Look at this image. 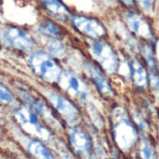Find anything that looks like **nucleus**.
<instances>
[{"instance_id": "5701e85b", "label": "nucleus", "mask_w": 159, "mask_h": 159, "mask_svg": "<svg viewBox=\"0 0 159 159\" xmlns=\"http://www.w3.org/2000/svg\"><path fill=\"white\" fill-rule=\"evenodd\" d=\"M150 80H151V83L157 87V88H159V75H157L156 73L152 72L151 75H150Z\"/></svg>"}, {"instance_id": "6e6552de", "label": "nucleus", "mask_w": 159, "mask_h": 159, "mask_svg": "<svg viewBox=\"0 0 159 159\" xmlns=\"http://www.w3.org/2000/svg\"><path fill=\"white\" fill-rule=\"evenodd\" d=\"M48 99L68 124L74 125L77 122L79 118V111L70 101L54 92H50L48 94Z\"/></svg>"}, {"instance_id": "a211bd4d", "label": "nucleus", "mask_w": 159, "mask_h": 159, "mask_svg": "<svg viewBox=\"0 0 159 159\" xmlns=\"http://www.w3.org/2000/svg\"><path fill=\"white\" fill-rule=\"evenodd\" d=\"M141 52H142L143 58L145 59V61H147V63L149 64V66L152 67L153 70H155L157 61H156L155 54H154V51H153V48H151V46L148 44H144L141 48Z\"/></svg>"}, {"instance_id": "9b49d317", "label": "nucleus", "mask_w": 159, "mask_h": 159, "mask_svg": "<svg viewBox=\"0 0 159 159\" xmlns=\"http://www.w3.org/2000/svg\"><path fill=\"white\" fill-rule=\"evenodd\" d=\"M71 145L81 156L86 155L91 149V141L89 137L81 129H74L69 135Z\"/></svg>"}, {"instance_id": "f03ea898", "label": "nucleus", "mask_w": 159, "mask_h": 159, "mask_svg": "<svg viewBox=\"0 0 159 159\" xmlns=\"http://www.w3.org/2000/svg\"><path fill=\"white\" fill-rule=\"evenodd\" d=\"M113 137L118 147L129 150L138 140V132L132 122L125 114H117L113 124Z\"/></svg>"}, {"instance_id": "dca6fc26", "label": "nucleus", "mask_w": 159, "mask_h": 159, "mask_svg": "<svg viewBox=\"0 0 159 159\" xmlns=\"http://www.w3.org/2000/svg\"><path fill=\"white\" fill-rule=\"evenodd\" d=\"M31 104H32V108L36 112V114L41 116L45 120H47L49 123H51L53 127H56V125L58 124V121L54 118L52 112L48 109V107L43 102H39V101H34L31 102Z\"/></svg>"}, {"instance_id": "423d86ee", "label": "nucleus", "mask_w": 159, "mask_h": 159, "mask_svg": "<svg viewBox=\"0 0 159 159\" xmlns=\"http://www.w3.org/2000/svg\"><path fill=\"white\" fill-rule=\"evenodd\" d=\"M2 37L7 46L24 51L30 50L35 45L31 35L18 27H7L3 31Z\"/></svg>"}, {"instance_id": "4468645a", "label": "nucleus", "mask_w": 159, "mask_h": 159, "mask_svg": "<svg viewBox=\"0 0 159 159\" xmlns=\"http://www.w3.org/2000/svg\"><path fill=\"white\" fill-rule=\"evenodd\" d=\"M27 150L37 159H54L48 148L38 141H30Z\"/></svg>"}, {"instance_id": "b1692460", "label": "nucleus", "mask_w": 159, "mask_h": 159, "mask_svg": "<svg viewBox=\"0 0 159 159\" xmlns=\"http://www.w3.org/2000/svg\"><path fill=\"white\" fill-rule=\"evenodd\" d=\"M62 157H63V159H73V157L71 156H69V154H67V153L63 154L62 155Z\"/></svg>"}, {"instance_id": "393cba45", "label": "nucleus", "mask_w": 159, "mask_h": 159, "mask_svg": "<svg viewBox=\"0 0 159 159\" xmlns=\"http://www.w3.org/2000/svg\"><path fill=\"white\" fill-rule=\"evenodd\" d=\"M157 159H159V158H157Z\"/></svg>"}, {"instance_id": "f3484780", "label": "nucleus", "mask_w": 159, "mask_h": 159, "mask_svg": "<svg viewBox=\"0 0 159 159\" xmlns=\"http://www.w3.org/2000/svg\"><path fill=\"white\" fill-rule=\"evenodd\" d=\"M48 50L49 52L58 58H63L66 55V47L62 41L58 39H52L48 43Z\"/></svg>"}, {"instance_id": "412c9836", "label": "nucleus", "mask_w": 159, "mask_h": 159, "mask_svg": "<svg viewBox=\"0 0 159 159\" xmlns=\"http://www.w3.org/2000/svg\"><path fill=\"white\" fill-rule=\"evenodd\" d=\"M13 101H14V98L11 92L0 83V103L9 104Z\"/></svg>"}, {"instance_id": "7ed1b4c3", "label": "nucleus", "mask_w": 159, "mask_h": 159, "mask_svg": "<svg viewBox=\"0 0 159 159\" xmlns=\"http://www.w3.org/2000/svg\"><path fill=\"white\" fill-rule=\"evenodd\" d=\"M123 20L129 32L133 34L150 42L155 41L154 30L147 17L135 9H128L124 12Z\"/></svg>"}, {"instance_id": "f8f14e48", "label": "nucleus", "mask_w": 159, "mask_h": 159, "mask_svg": "<svg viewBox=\"0 0 159 159\" xmlns=\"http://www.w3.org/2000/svg\"><path fill=\"white\" fill-rule=\"evenodd\" d=\"M44 8L50 15L59 20H66L70 17L69 10L61 0H41Z\"/></svg>"}, {"instance_id": "2eb2a0df", "label": "nucleus", "mask_w": 159, "mask_h": 159, "mask_svg": "<svg viewBox=\"0 0 159 159\" xmlns=\"http://www.w3.org/2000/svg\"><path fill=\"white\" fill-rule=\"evenodd\" d=\"M38 32L49 37L56 38L62 34V28L52 20H44L39 24Z\"/></svg>"}, {"instance_id": "ddd939ff", "label": "nucleus", "mask_w": 159, "mask_h": 159, "mask_svg": "<svg viewBox=\"0 0 159 159\" xmlns=\"http://www.w3.org/2000/svg\"><path fill=\"white\" fill-rule=\"evenodd\" d=\"M131 66V76L134 83L139 88H145L148 83V75L145 67L138 60H133L130 63Z\"/></svg>"}, {"instance_id": "20e7f679", "label": "nucleus", "mask_w": 159, "mask_h": 159, "mask_svg": "<svg viewBox=\"0 0 159 159\" xmlns=\"http://www.w3.org/2000/svg\"><path fill=\"white\" fill-rule=\"evenodd\" d=\"M91 50L95 59L106 72L112 74L118 69V57L111 45L104 41L97 40L92 44Z\"/></svg>"}, {"instance_id": "1a4fd4ad", "label": "nucleus", "mask_w": 159, "mask_h": 159, "mask_svg": "<svg viewBox=\"0 0 159 159\" xmlns=\"http://www.w3.org/2000/svg\"><path fill=\"white\" fill-rule=\"evenodd\" d=\"M60 86L72 96L85 100L88 96V89L84 82L72 73H64L59 78Z\"/></svg>"}, {"instance_id": "0eeeda50", "label": "nucleus", "mask_w": 159, "mask_h": 159, "mask_svg": "<svg viewBox=\"0 0 159 159\" xmlns=\"http://www.w3.org/2000/svg\"><path fill=\"white\" fill-rule=\"evenodd\" d=\"M71 21L81 33L90 37L100 38L106 34L105 26L95 18L77 15L71 18Z\"/></svg>"}, {"instance_id": "4be33fe9", "label": "nucleus", "mask_w": 159, "mask_h": 159, "mask_svg": "<svg viewBox=\"0 0 159 159\" xmlns=\"http://www.w3.org/2000/svg\"><path fill=\"white\" fill-rule=\"evenodd\" d=\"M119 1L128 9H136L138 7L136 0H119Z\"/></svg>"}, {"instance_id": "9d476101", "label": "nucleus", "mask_w": 159, "mask_h": 159, "mask_svg": "<svg viewBox=\"0 0 159 159\" xmlns=\"http://www.w3.org/2000/svg\"><path fill=\"white\" fill-rule=\"evenodd\" d=\"M84 69H85L87 75L92 78L94 83L97 85L98 89L101 91V93L108 95V96L113 94L112 89L108 80L106 79V77L103 75V74L97 67H96L92 63L87 62L84 65Z\"/></svg>"}, {"instance_id": "6ab92c4d", "label": "nucleus", "mask_w": 159, "mask_h": 159, "mask_svg": "<svg viewBox=\"0 0 159 159\" xmlns=\"http://www.w3.org/2000/svg\"><path fill=\"white\" fill-rule=\"evenodd\" d=\"M141 156L143 159H153L155 156V151L153 145L148 141H143L141 147Z\"/></svg>"}, {"instance_id": "f257e3e1", "label": "nucleus", "mask_w": 159, "mask_h": 159, "mask_svg": "<svg viewBox=\"0 0 159 159\" xmlns=\"http://www.w3.org/2000/svg\"><path fill=\"white\" fill-rule=\"evenodd\" d=\"M29 64L38 76L48 82L58 81L62 75L60 66L50 55L43 51L33 53L29 58Z\"/></svg>"}, {"instance_id": "39448f33", "label": "nucleus", "mask_w": 159, "mask_h": 159, "mask_svg": "<svg viewBox=\"0 0 159 159\" xmlns=\"http://www.w3.org/2000/svg\"><path fill=\"white\" fill-rule=\"evenodd\" d=\"M15 117L21 126L30 134H33L42 140H48L51 137L49 131L38 122L37 116L30 109L22 107L15 112Z\"/></svg>"}, {"instance_id": "aec40b11", "label": "nucleus", "mask_w": 159, "mask_h": 159, "mask_svg": "<svg viewBox=\"0 0 159 159\" xmlns=\"http://www.w3.org/2000/svg\"><path fill=\"white\" fill-rule=\"evenodd\" d=\"M137 6L142 9V11L145 14H150L156 6L157 0H136Z\"/></svg>"}]
</instances>
